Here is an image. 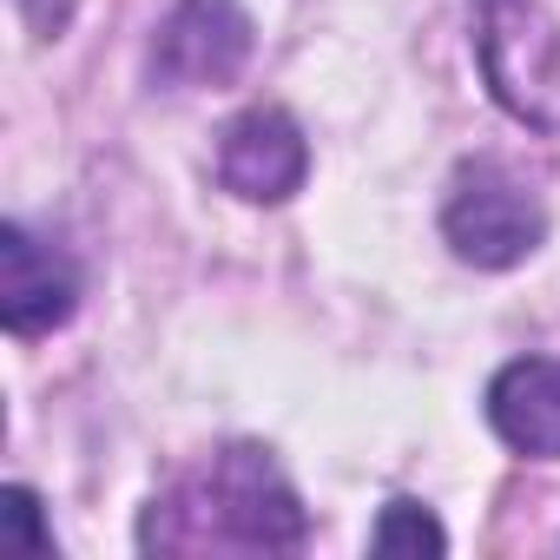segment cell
Segmentation results:
<instances>
[{
	"label": "cell",
	"instance_id": "52a82bcc",
	"mask_svg": "<svg viewBox=\"0 0 560 560\" xmlns=\"http://www.w3.org/2000/svg\"><path fill=\"white\" fill-rule=\"evenodd\" d=\"M488 422L527 462H560V363L521 357L488 383Z\"/></svg>",
	"mask_w": 560,
	"mask_h": 560
},
{
	"label": "cell",
	"instance_id": "7a4b0ae2",
	"mask_svg": "<svg viewBox=\"0 0 560 560\" xmlns=\"http://www.w3.org/2000/svg\"><path fill=\"white\" fill-rule=\"evenodd\" d=\"M481 73L514 119L560 132V0H481Z\"/></svg>",
	"mask_w": 560,
	"mask_h": 560
},
{
	"label": "cell",
	"instance_id": "8992f818",
	"mask_svg": "<svg viewBox=\"0 0 560 560\" xmlns=\"http://www.w3.org/2000/svg\"><path fill=\"white\" fill-rule=\"evenodd\" d=\"M73 304H80V270L27 224H0V317H8V330L40 337L67 324Z\"/></svg>",
	"mask_w": 560,
	"mask_h": 560
},
{
	"label": "cell",
	"instance_id": "5b68a950",
	"mask_svg": "<svg viewBox=\"0 0 560 560\" xmlns=\"http://www.w3.org/2000/svg\"><path fill=\"white\" fill-rule=\"evenodd\" d=\"M311 172V145L298 132L291 113L277 106H257L244 113L237 126H224V145H218V185L250 198V205H284Z\"/></svg>",
	"mask_w": 560,
	"mask_h": 560
},
{
	"label": "cell",
	"instance_id": "277c9868",
	"mask_svg": "<svg viewBox=\"0 0 560 560\" xmlns=\"http://www.w3.org/2000/svg\"><path fill=\"white\" fill-rule=\"evenodd\" d=\"M250 60V14L237 0H178L159 27L152 73L165 86H224Z\"/></svg>",
	"mask_w": 560,
	"mask_h": 560
},
{
	"label": "cell",
	"instance_id": "9c48e42d",
	"mask_svg": "<svg viewBox=\"0 0 560 560\" xmlns=\"http://www.w3.org/2000/svg\"><path fill=\"white\" fill-rule=\"evenodd\" d=\"M0 547H8V553H27V560L54 553V534L40 527V501H34L27 488H8V494H0Z\"/></svg>",
	"mask_w": 560,
	"mask_h": 560
},
{
	"label": "cell",
	"instance_id": "3957f363",
	"mask_svg": "<svg viewBox=\"0 0 560 560\" xmlns=\"http://www.w3.org/2000/svg\"><path fill=\"white\" fill-rule=\"evenodd\" d=\"M442 231H448L455 257H468L481 270H508L547 237V218L527 198V185H514L501 165H468L455 178V191H448Z\"/></svg>",
	"mask_w": 560,
	"mask_h": 560
},
{
	"label": "cell",
	"instance_id": "6da1fadb",
	"mask_svg": "<svg viewBox=\"0 0 560 560\" xmlns=\"http://www.w3.org/2000/svg\"><path fill=\"white\" fill-rule=\"evenodd\" d=\"M145 553H284L304 547V508L257 448H224L152 501L139 527Z\"/></svg>",
	"mask_w": 560,
	"mask_h": 560
},
{
	"label": "cell",
	"instance_id": "ba28073f",
	"mask_svg": "<svg viewBox=\"0 0 560 560\" xmlns=\"http://www.w3.org/2000/svg\"><path fill=\"white\" fill-rule=\"evenodd\" d=\"M370 547H376V553H442L448 534L435 527L429 508H416V501H389L383 521H376V534H370Z\"/></svg>",
	"mask_w": 560,
	"mask_h": 560
}]
</instances>
